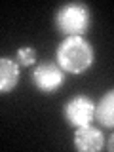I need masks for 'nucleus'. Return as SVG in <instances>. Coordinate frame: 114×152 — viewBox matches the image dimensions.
I'll return each instance as SVG.
<instances>
[{
  "label": "nucleus",
  "instance_id": "obj_1",
  "mask_svg": "<svg viewBox=\"0 0 114 152\" xmlns=\"http://www.w3.org/2000/svg\"><path fill=\"white\" fill-rule=\"evenodd\" d=\"M95 61V50L84 36H66L55 51V63L69 74H82Z\"/></svg>",
  "mask_w": 114,
  "mask_h": 152
},
{
  "label": "nucleus",
  "instance_id": "obj_2",
  "mask_svg": "<svg viewBox=\"0 0 114 152\" xmlns=\"http://www.w3.org/2000/svg\"><path fill=\"white\" fill-rule=\"evenodd\" d=\"M55 28L65 38L84 36L91 27V10L84 2H66L55 13Z\"/></svg>",
  "mask_w": 114,
  "mask_h": 152
},
{
  "label": "nucleus",
  "instance_id": "obj_3",
  "mask_svg": "<svg viewBox=\"0 0 114 152\" xmlns=\"http://www.w3.org/2000/svg\"><path fill=\"white\" fill-rule=\"evenodd\" d=\"M65 74L66 72L57 63L46 61V63H40L32 70V84H34V88L40 93L53 95L55 91H59L65 86V80H66Z\"/></svg>",
  "mask_w": 114,
  "mask_h": 152
},
{
  "label": "nucleus",
  "instance_id": "obj_4",
  "mask_svg": "<svg viewBox=\"0 0 114 152\" xmlns=\"http://www.w3.org/2000/svg\"><path fill=\"white\" fill-rule=\"evenodd\" d=\"M93 112H95V103L88 95H74L72 99L65 103L63 107V120L70 127H82L93 122Z\"/></svg>",
  "mask_w": 114,
  "mask_h": 152
},
{
  "label": "nucleus",
  "instance_id": "obj_5",
  "mask_svg": "<svg viewBox=\"0 0 114 152\" xmlns=\"http://www.w3.org/2000/svg\"><path fill=\"white\" fill-rule=\"evenodd\" d=\"M72 145L80 152H99L104 146V135L99 127H95L93 124H88V126L74 129Z\"/></svg>",
  "mask_w": 114,
  "mask_h": 152
},
{
  "label": "nucleus",
  "instance_id": "obj_6",
  "mask_svg": "<svg viewBox=\"0 0 114 152\" xmlns=\"http://www.w3.org/2000/svg\"><path fill=\"white\" fill-rule=\"evenodd\" d=\"M21 66L12 57H0V95H6L15 89L19 84V72Z\"/></svg>",
  "mask_w": 114,
  "mask_h": 152
},
{
  "label": "nucleus",
  "instance_id": "obj_7",
  "mask_svg": "<svg viewBox=\"0 0 114 152\" xmlns=\"http://www.w3.org/2000/svg\"><path fill=\"white\" fill-rule=\"evenodd\" d=\"M93 120H97L107 129L114 127V93H112V89L104 93L101 97V101L95 104Z\"/></svg>",
  "mask_w": 114,
  "mask_h": 152
},
{
  "label": "nucleus",
  "instance_id": "obj_8",
  "mask_svg": "<svg viewBox=\"0 0 114 152\" xmlns=\"http://www.w3.org/2000/svg\"><path fill=\"white\" fill-rule=\"evenodd\" d=\"M15 63L19 66H31L36 63V50L32 46H23L15 51Z\"/></svg>",
  "mask_w": 114,
  "mask_h": 152
},
{
  "label": "nucleus",
  "instance_id": "obj_9",
  "mask_svg": "<svg viewBox=\"0 0 114 152\" xmlns=\"http://www.w3.org/2000/svg\"><path fill=\"white\" fill-rule=\"evenodd\" d=\"M112 146H114V139H112V135L108 137V145H107V150L108 152H112Z\"/></svg>",
  "mask_w": 114,
  "mask_h": 152
}]
</instances>
